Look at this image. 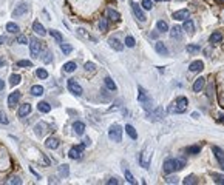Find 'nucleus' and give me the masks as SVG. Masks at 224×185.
Wrapping results in <instances>:
<instances>
[{
  "mask_svg": "<svg viewBox=\"0 0 224 185\" xmlns=\"http://www.w3.org/2000/svg\"><path fill=\"white\" fill-rule=\"evenodd\" d=\"M212 151H213V154H215L216 160L219 162V165L224 168V151H222L219 147H212Z\"/></svg>",
  "mask_w": 224,
  "mask_h": 185,
  "instance_id": "nucleus-9",
  "label": "nucleus"
},
{
  "mask_svg": "<svg viewBox=\"0 0 224 185\" xmlns=\"http://www.w3.org/2000/svg\"><path fill=\"white\" fill-rule=\"evenodd\" d=\"M155 50H156V53H159L161 56H168V50H167V46H165L162 42H156V43H155Z\"/></svg>",
  "mask_w": 224,
  "mask_h": 185,
  "instance_id": "nucleus-17",
  "label": "nucleus"
},
{
  "mask_svg": "<svg viewBox=\"0 0 224 185\" xmlns=\"http://www.w3.org/2000/svg\"><path fill=\"white\" fill-rule=\"evenodd\" d=\"M182 36V28L181 26H173L172 31H170V37L172 39H181Z\"/></svg>",
  "mask_w": 224,
  "mask_h": 185,
  "instance_id": "nucleus-23",
  "label": "nucleus"
},
{
  "mask_svg": "<svg viewBox=\"0 0 224 185\" xmlns=\"http://www.w3.org/2000/svg\"><path fill=\"white\" fill-rule=\"evenodd\" d=\"M6 183H8V185H13V183H16V185H20V183H22V180H20L17 176H13V177H9V179L6 180Z\"/></svg>",
  "mask_w": 224,
  "mask_h": 185,
  "instance_id": "nucleus-46",
  "label": "nucleus"
},
{
  "mask_svg": "<svg viewBox=\"0 0 224 185\" xmlns=\"http://www.w3.org/2000/svg\"><path fill=\"white\" fill-rule=\"evenodd\" d=\"M33 31L36 33V34H39V36H45L46 34V31H45V28H43V25L39 22V20H36L34 23H33Z\"/></svg>",
  "mask_w": 224,
  "mask_h": 185,
  "instance_id": "nucleus-14",
  "label": "nucleus"
},
{
  "mask_svg": "<svg viewBox=\"0 0 224 185\" xmlns=\"http://www.w3.org/2000/svg\"><path fill=\"white\" fill-rule=\"evenodd\" d=\"M79 33H81V34H84V36H85V33H84V30H79ZM87 37H88V39H93V37H90V36H87Z\"/></svg>",
  "mask_w": 224,
  "mask_h": 185,
  "instance_id": "nucleus-58",
  "label": "nucleus"
},
{
  "mask_svg": "<svg viewBox=\"0 0 224 185\" xmlns=\"http://www.w3.org/2000/svg\"><path fill=\"white\" fill-rule=\"evenodd\" d=\"M104 83H105V86H107L110 91H116V89H117V86H116V83H114V80H113L111 77H105V79H104Z\"/></svg>",
  "mask_w": 224,
  "mask_h": 185,
  "instance_id": "nucleus-26",
  "label": "nucleus"
},
{
  "mask_svg": "<svg viewBox=\"0 0 224 185\" xmlns=\"http://www.w3.org/2000/svg\"><path fill=\"white\" fill-rule=\"evenodd\" d=\"M45 147L46 148H51V150H56L57 147H59V139H56V137H48L46 139V142H45Z\"/></svg>",
  "mask_w": 224,
  "mask_h": 185,
  "instance_id": "nucleus-15",
  "label": "nucleus"
},
{
  "mask_svg": "<svg viewBox=\"0 0 224 185\" xmlns=\"http://www.w3.org/2000/svg\"><path fill=\"white\" fill-rule=\"evenodd\" d=\"M165 2H168V0H165Z\"/></svg>",
  "mask_w": 224,
  "mask_h": 185,
  "instance_id": "nucleus-62",
  "label": "nucleus"
},
{
  "mask_svg": "<svg viewBox=\"0 0 224 185\" xmlns=\"http://www.w3.org/2000/svg\"><path fill=\"white\" fill-rule=\"evenodd\" d=\"M3 42H5V37H3V36H0V45H2Z\"/></svg>",
  "mask_w": 224,
  "mask_h": 185,
  "instance_id": "nucleus-57",
  "label": "nucleus"
},
{
  "mask_svg": "<svg viewBox=\"0 0 224 185\" xmlns=\"http://www.w3.org/2000/svg\"><path fill=\"white\" fill-rule=\"evenodd\" d=\"M124 176H125V179L132 183V185H135L136 183V179H135V176L130 173V170L128 168H125V167H124Z\"/></svg>",
  "mask_w": 224,
  "mask_h": 185,
  "instance_id": "nucleus-30",
  "label": "nucleus"
},
{
  "mask_svg": "<svg viewBox=\"0 0 224 185\" xmlns=\"http://www.w3.org/2000/svg\"><path fill=\"white\" fill-rule=\"evenodd\" d=\"M30 113H31V105L30 103L20 105V108H19V116H20V117H25V116H28Z\"/></svg>",
  "mask_w": 224,
  "mask_h": 185,
  "instance_id": "nucleus-20",
  "label": "nucleus"
},
{
  "mask_svg": "<svg viewBox=\"0 0 224 185\" xmlns=\"http://www.w3.org/2000/svg\"><path fill=\"white\" fill-rule=\"evenodd\" d=\"M162 114H164V110L159 106V108L155 110V113H148V117L152 116V119H153V120H159V119L162 117Z\"/></svg>",
  "mask_w": 224,
  "mask_h": 185,
  "instance_id": "nucleus-25",
  "label": "nucleus"
},
{
  "mask_svg": "<svg viewBox=\"0 0 224 185\" xmlns=\"http://www.w3.org/2000/svg\"><path fill=\"white\" fill-rule=\"evenodd\" d=\"M203 68H204V63L201 60H195V62H192L189 65V69H190L192 73H198V71H201Z\"/></svg>",
  "mask_w": 224,
  "mask_h": 185,
  "instance_id": "nucleus-12",
  "label": "nucleus"
},
{
  "mask_svg": "<svg viewBox=\"0 0 224 185\" xmlns=\"http://www.w3.org/2000/svg\"><path fill=\"white\" fill-rule=\"evenodd\" d=\"M36 74H37L39 79H46L48 77V71H46V69H43V68H39L37 71H36Z\"/></svg>",
  "mask_w": 224,
  "mask_h": 185,
  "instance_id": "nucleus-43",
  "label": "nucleus"
},
{
  "mask_svg": "<svg viewBox=\"0 0 224 185\" xmlns=\"http://www.w3.org/2000/svg\"><path fill=\"white\" fill-rule=\"evenodd\" d=\"M8 117H6V114L3 113V111H0V124H2V125H8Z\"/></svg>",
  "mask_w": 224,
  "mask_h": 185,
  "instance_id": "nucleus-51",
  "label": "nucleus"
},
{
  "mask_svg": "<svg viewBox=\"0 0 224 185\" xmlns=\"http://www.w3.org/2000/svg\"><path fill=\"white\" fill-rule=\"evenodd\" d=\"M175 171V167H173V159H167L164 162V173L165 174H170Z\"/></svg>",
  "mask_w": 224,
  "mask_h": 185,
  "instance_id": "nucleus-22",
  "label": "nucleus"
},
{
  "mask_svg": "<svg viewBox=\"0 0 224 185\" xmlns=\"http://www.w3.org/2000/svg\"><path fill=\"white\" fill-rule=\"evenodd\" d=\"M182 183H184V185H195V183H198V180H196V177H195L193 174H190V176H187V177L182 180Z\"/></svg>",
  "mask_w": 224,
  "mask_h": 185,
  "instance_id": "nucleus-38",
  "label": "nucleus"
},
{
  "mask_svg": "<svg viewBox=\"0 0 224 185\" xmlns=\"http://www.w3.org/2000/svg\"><path fill=\"white\" fill-rule=\"evenodd\" d=\"M30 48H31V54H33V57H39V53H40V42L39 40H36V39H31L30 40Z\"/></svg>",
  "mask_w": 224,
  "mask_h": 185,
  "instance_id": "nucleus-8",
  "label": "nucleus"
},
{
  "mask_svg": "<svg viewBox=\"0 0 224 185\" xmlns=\"http://www.w3.org/2000/svg\"><path fill=\"white\" fill-rule=\"evenodd\" d=\"M125 45L128 46V48H133V46L136 45V42H135V39H133L132 36H127V37H125Z\"/></svg>",
  "mask_w": 224,
  "mask_h": 185,
  "instance_id": "nucleus-47",
  "label": "nucleus"
},
{
  "mask_svg": "<svg viewBox=\"0 0 224 185\" xmlns=\"http://www.w3.org/2000/svg\"><path fill=\"white\" fill-rule=\"evenodd\" d=\"M107 16H108V19L113 20V22H119V20H121V14H119L117 11H114L113 8H107Z\"/></svg>",
  "mask_w": 224,
  "mask_h": 185,
  "instance_id": "nucleus-21",
  "label": "nucleus"
},
{
  "mask_svg": "<svg viewBox=\"0 0 224 185\" xmlns=\"http://www.w3.org/2000/svg\"><path fill=\"white\" fill-rule=\"evenodd\" d=\"M107 183H108V185H117L119 182H117V179H114V177H111V179H110V180H108Z\"/></svg>",
  "mask_w": 224,
  "mask_h": 185,
  "instance_id": "nucleus-54",
  "label": "nucleus"
},
{
  "mask_svg": "<svg viewBox=\"0 0 224 185\" xmlns=\"http://www.w3.org/2000/svg\"><path fill=\"white\" fill-rule=\"evenodd\" d=\"M182 30H186V31H189V33H193V22H192L190 19L184 20V26H182Z\"/></svg>",
  "mask_w": 224,
  "mask_h": 185,
  "instance_id": "nucleus-39",
  "label": "nucleus"
},
{
  "mask_svg": "<svg viewBox=\"0 0 224 185\" xmlns=\"http://www.w3.org/2000/svg\"><path fill=\"white\" fill-rule=\"evenodd\" d=\"M165 182H167V183H178V177H176V176H175V177H167Z\"/></svg>",
  "mask_w": 224,
  "mask_h": 185,
  "instance_id": "nucleus-53",
  "label": "nucleus"
},
{
  "mask_svg": "<svg viewBox=\"0 0 224 185\" xmlns=\"http://www.w3.org/2000/svg\"><path fill=\"white\" fill-rule=\"evenodd\" d=\"M200 151H201V147H198V145H192V147L186 148L187 154H200Z\"/></svg>",
  "mask_w": 224,
  "mask_h": 185,
  "instance_id": "nucleus-34",
  "label": "nucleus"
},
{
  "mask_svg": "<svg viewBox=\"0 0 224 185\" xmlns=\"http://www.w3.org/2000/svg\"><path fill=\"white\" fill-rule=\"evenodd\" d=\"M204 85H206V79H204V77L196 79L195 83H193V91H195V92H200V91L204 88Z\"/></svg>",
  "mask_w": 224,
  "mask_h": 185,
  "instance_id": "nucleus-19",
  "label": "nucleus"
},
{
  "mask_svg": "<svg viewBox=\"0 0 224 185\" xmlns=\"http://www.w3.org/2000/svg\"><path fill=\"white\" fill-rule=\"evenodd\" d=\"M173 167H175V171H179L186 167V162L182 159H173Z\"/></svg>",
  "mask_w": 224,
  "mask_h": 185,
  "instance_id": "nucleus-28",
  "label": "nucleus"
},
{
  "mask_svg": "<svg viewBox=\"0 0 224 185\" xmlns=\"http://www.w3.org/2000/svg\"><path fill=\"white\" fill-rule=\"evenodd\" d=\"M31 94L33 96H42L43 94V86H40V85L31 86Z\"/></svg>",
  "mask_w": 224,
  "mask_h": 185,
  "instance_id": "nucleus-32",
  "label": "nucleus"
},
{
  "mask_svg": "<svg viewBox=\"0 0 224 185\" xmlns=\"http://www.w3.org/2000/svg\"><path fill=\"white\" fill-rule=\"evenodd\" d=\"M142 8L144 9H152L153 8V2H152V0H142Z\"/></svg>",
  "mask_w": 224,
  "mask_h": 185,
  "instance_id": "nucleus-49",
  "label": "nucleus"
},
{
  "mask_svg": "<svg viewBox=\"0 0 224 185\" xmlns=\"http://www.w3.org/2000/svg\"><path fill=\"white\" fill-rule=\"evenodd\" d=\"M37 108H39L40 113H49V111H51V105H48L46 102H39Z\"/></svg>",
  "mask_w": 224,
  "mask_h": 185,
  "instance_id": "nucleus-31",
  "label": "nucleus"
},
{
  "mask_svg": "<svg viewBox=\"0 0 224 185\" xmlns=\"http://www.w3.org/2000/svg\"><path fill=\"white\" fill-rule=\"evenodd\" d=\"M108 43H110L111 48H114L116 51H122V50H124V45H122V43H121V40H119V39H116V37H111V39L108 40Z\"/></svg>",
  "mask_w": 224,
  "mask_h": 185,
  "instance_id": "nucleus-16",
  "label": "nucleus"
},
{
  "mask_svg": "<svg viewBox=\"0 0 224 185\" xmlns=\"http://www.w3.org/2000/svg\"><path fill=\"white\" fill-rule=\"evenodd\" d=\"M190 17V11L189 9H179L176 12H173V19L175 20H187Z\"/></svg>",
  "mask_w": 224,
  "mask_h": 185,
  "instance_id": "nucleus-11",
  "label": "nucleus"
},
{
  "mask_svg": "<svg viewBox=\"0 0 224 185\" xmlns=\"http://www.w3.org/2000/svg\"><path fill=\"white\" fill-rule=\"evenodd\" d=\"M219 122L224 124V114H219Z\"/></svg>",
  "mask_w": 224,
  "mask_h": 185,
  "instance_id": "nucleus-56",
  "label": "nucleus"
},
{
  "mask_svg": "<svg viewBox=\"0 0 224 185\" xmlns=\"http://www.w3.org/2000/svg\"><path fill=\"white\" fill-rule=\"evenodd\" d=\"M108 137L113 142H121L122 141V127L117 125V124L111 125L110 130H108Z\"/></svg>",
  "mask_w": 224,
  "mask_h": 185,
  "instance_id": "nucleus-2",
  "label": "nucleus"
},
{
  "mask_svg": "<svg viewBox=\"0 0 224 185\" xmlns=\"http://www.w3.org/2000/svg\"><path fill=\"white\" fill-rule=\"evenodd\" d=\"M212 177L215 179V182L218 185H222L224 183V174H219V173H212Z\"/></svg>",
  "mask_w": 224,
  "mask_h": 185,
  "instance_id": "nucleus-40",
  "label": "nucleus"
},
{
  "mask_svg": "<svg viewBox=\"0 0 224 185\" xmlns=\"http://www.w3.org/2000/svg\"><path fill=\"white\" fill-rule=\"evenodd\" d=\"M27 11H28V6L25 5V3H22V5H19V6L13 11V17H20V16H23Z\"/></svg>",
  "mask_w": 224,
  "mask_h": 185,
  "instance_id": "nucleus-18",
  "label": "nucleus"
},
{
  "mask_svg": "<svg viewBox=\"0 0 224 185\" xmlns=\"http://www.w3.org/2000/svg\"><path fill=\"white\" fill-rule=\"evenodd\" d=\"M155 2H159V0H155Z\"/></svg>",
  "mask_w": 224,
  "mask_h": 185,
  "instance_id": "nucleus-61",
  "label": "nucleus"
},
{
  "mask_svg": "<svg viewBox=\"0 0 224 185\" xmlns=\"http://www.w3.org/2000/svg\"><path fill=\"white\" fill-rule=\"evenodd\" d=\"M16 42L17 43H20V45H27V42H28V37L27 36H17V39H16Z\"/></svg>",
  "mask_w": 224,
  "mask_h": 185,
  "instance_id": "nucleus-50",
  "label": "nucleus"
},
{
  "mask_svg": "<svg viewBox=\"0 0 224 185\" xmlns=\"http://www.w3.org/2000/svg\"><path fill=\"white\" fill-rule=\"evenodd\" d=\"M187 105H189L187 97L179 96V97H176V100H175V103H173V106L170 108V111L172 113H184L187 110Z\"/></svg>",
  "mask_w": 224,
  "mask_h": 185,
  "instance_id": "nucleus-1",
  "label": "nucleus"
},
{
  "mask_svg": "<svg viewBox=\"0 0 224 185\" xmlns=\"http://www.w3.org/2000/svg\"><path fill=\"white\" fill-rule=\"evenodd\" d=\"M6 31L11 34H17L20 30H19V25H16L14 22H9V23H6Z\"/></svg>",
  "mask_w": 224,
  "mask_h": 185,
  "instance_id": "nucleus-27",
  "label": "nucleus"
},
{
  "mask_svg": "<svg viewBox=\"0 0 224 185\" xmlns=\"http://www.w3.org/2000/svg\"><path fill=\"white\" fill-rule=\"evenodd\" d=\"M49 34H51V36L56 39V42H59V43H62V42H63V37H62V34H60L59 31H56V30H51V31H49Z\"/></svg>",
  "mask_w": 224,
  "mask_h": 185,
  "instance_id": "nucleus-42",
  "label": "nucleus"
},
{
  "mask_svg": "<svg viewBox=\"0 0 224 185\" xmlns=\"http://www.w3.org/2000/svg\"><path fill=\"white\" fill-rule=\"evenodd\" d=\"M20 80H22V77H20L19 74H11V77H9V85H11V86L19 85V83H20Z\"/></svg>",
  "mask_w": 224,
  "mask_h": 185,
  "instance_id": "nucleus-37",
  "label": "nucleus"
},
{
  "mask_svg": "<svg viewBox=\"0 0 224 185\" xmlns=\"http://www.w3.org/2000/svg\"><path fill=\"white\" fill-rule=\"evenodd\" d=\"M125 133H127L132 139H138V133H136V130H135L132 125H125Z\"/></svg>",
  "mask_w": 224,
  "mask_h": 185,
  "instance_id": "nucleus-35",
  "label": "nucleus"
},
{
  "mask_svg": "<svg viewBox=\"0 0 224 185\" xmlns=\"http://www.w3.org/2000/svg\"><path fill=\"white\" fill-rule=\"evenodd\" d=\"M138 100L142 103V106L145 108V110H148V108H150V103H152V99H150V96H148L147 94V92H145V89L142 88V86H139L138 88Z\"/></svg>",
  "mask_w": 224,
  "mask_h": 185,
  "instance_id": "nucleus-3",
  "label": "nucleus"
},
{
  "mask_svg": "<svg viewBox=\"0 0 224 185\" xmlns=\"http://www.w3.org/2000/svg\"><path fill=\"white\" fill-rule=\"evenodd\" d=\"M60 50H62V53L67 56V54H70V53L73 51V46L68 45V43H60Z\"/></svg>",
  "mask_w": 224,
  "mask_h": 185,
  "instance_id": "nucleus-41",
  "label": "nucleus"
},
{
  "mask_svg": "<svg viewBox=\"0 0 224 185\" xmlns=\"http://www.w3.org/2000/svg\"><path fill=\"white\" fill-rule=\"evenodd\" d=\"M221 40H222V34H221L219 31L212 33V34H210V37H209V42H210V43H219Z\"/></svg>",
  "mask_w": 224,
  "mask_h": 185,
  "instance_id": "nucleus-24",
  "label": "nucleus"
},
{
  "mask_svg": "<svg viewBox=\"0 0 224 185\" xmlns=\"http://www.w3.org/2000/svg\"><path fill=\"white\" fill-rule=\"evenodd\" d=\"M150 157H152V154L148 153L147 150L141 153V156H139V164H141V167H142V168H145V170H147L148 167H150Z\"/></svg>",
  "mask_w": 224,
  "mask_h": 185,
  "instance_id": "nucleus-7",
  "label": "nucleus"
},
{
  "mask_svg": "<svg viewBox=\"0 0 224 185\" xmlns=\"http://www.w3.org/2000/svg\"><path fill=\"white\" fill-rule=\"evenodd\" d=\"M84 150H85V145H84V144H81V145H76V147H73V148L70 150L68 156H70L71 159H74V160H78V159H81V157H82V153H84Z\"/></svg>",
  "mask_w": 224,
  "mask_h": 185,
  "instance_id": "nucleus-4",
  "label": "nucleus"
},
{
  "mask_svg": "<svg viewBox=\"0 0 224 185\" xmlns=\"http://www.w3.org/2000/svg\"><path fill=\"white\" fill-rule=\"evenodd\" d=\"M156 28H158L159 33H165V31H168V25H167L164 20H159V22L156 23Z\"/></svg>",
  "mask_w": 224,
  "mask_h": 185,
  "instance_id": "nucleus-36",
  "label": "nucleus"
},
{
  "mask_svg": "<svg viewBox=\"0 0 224 185\" xmlns=\"http://www.w3.org/2000/svg\"><path fill=\"white\" fill-rule=\"evenodd\" d=\"M20 96H22V92L20 91H14V92H11V94L8 96V106H14L19 100H20Z\"/></svg>",
  "mask_w": 224,
  "mask_h": 185,
  "instance_id": "nucleus-10",
  "label": "nucleus"
},
{
  "mask_svg": "<svg viewBox=\"0 0 224 185\" xmlns=\"http://www.w3.org/2000/svg\"><path fill=\"white\" fill-rule=\"evenodd\" d=\"M59 174L63 176V177H67L68 176V165H60L59 167Z\"/></svg>",
  "mask_w": 224,
  "mask_h": 185,
  "instance_id": "nucleus-48",
  "label": "nucleus"
},
{
  "mask_svg": "<svg viewBox=\"0 0 224 185\" xmlns=\"http://www.w3.org/2000/svg\"><path fill=\"white\" fill-rule=\"evenodd\" d=\"M76 68H78L76 62H67V63L63 65V71H65V73H73Z\"/></svg>",
  "mask_w": 224,
  "mask_h": 185,
  "instance_id": "nucleus-29",
  "label": "nucleus"
},
{
  "mask_svg": "<svg viewBox=\"0 0 224 185\" xmlns=\"http://www.w3.org/2000/svg\"><path fill=\"white\" fill-rule=\"evenodd\" d=\"M68 89L76 96H82V86L74 80V79H68Z\"/></svg>",
  "mask_w": 224,
  "mask_h": 185,
  "instance_id": "nucleus-5",
  "label": "nucleus"
},
{
  "mask_svg": "<svg viewBox=\"0 0 224 185\" xmlns=\"http://www.w3.org/2000/svg\"><path fill=\"white\" fill-rule=\"evenodd\" d=\"M130 5H132V9H133V14L136 16V19H138L139 22H145V20H147V17H145V14H144L142 8H141L138 3H135V2H132Z\"/></svg>",
  "mask_w": 224,
  "mask_h": 185,
  "instance_id": "nucleus-6",
  "label": "nucleus"
},
{
  "mask_svg": "<svg viewBox=\"0 0 224 185\" xmlns=\"http://www.w3.org/2000/svg\"><path fill=\"white\" fill-rule=\"evenodd\" d=\"M3 88H5V82H3L2 79H0V91H2Z\"/></svg>",
  "mask_w": 224,
  "mask_h": 185,
  "instance_id": "nucleus-55",
  "label": "nucleus"
},
{
  "mask_svg": "<svg viewBox=\"0 0 224 185\" xmlns=\"http://www.w3.org/2000/svg\"><path fill=\"white\" fill-rule=\"evenodd\" d=\"M73 130H74V133H76V134L82 136V134L85 133V124H84V122H79V120H76V122L73 124Z\"/></svg>",
  "mask_w": 224,
  "mask_h": 185,
  "instance_id": "nucleus-13",
  "label": "nucleus"
},
{
  "mask_svg": "<svg viewBox=\"0 0 224 185\" xmlns=\"http://www.w3.org/2000/svg\"><path fill=\"white\" fill-rule=\"evenodd\" d=\"M17 65H19V66H22V68H31V66H33L31 60H19V62H17Z\"/></svg>",
  "mask_w": 224,
  "mask_h": 185,
  "instance_id": "nucleus-45",
  "label": "nucleus"
},
{
  "mask_svg": "<svg viewBox=\"0 0 224 185\" xmlns=\"http://www.w3.org/2000/svg\"><path fill=\"white\" fill-rule=\"evenodd\" d=\"M85 69H87V71H94V63L93 62H87L85 63Z\"/></svg>",
  "mask_w": 224,
  "mask_h": 185,
  "instance_id": "nucleus-52",
  "label": "nucleus"
},
{
  "mask_svg": "<svg viewBox=\"0 0 224 185\" xmlns=\"http://www.w3.org/2000/svg\"><path fill=\"white\" fill-rule=\"evenodd\" d=\"M201 50V46L200 45H187V53H196V51H200Z\"/></svg>",
  "mask_w": 224,
  "mask_h": 185,
  "instance_id": "nucleus-44",
  "label": "nucleus"
},
{
  "mask_svg": "<svg viewBox=\"0 0 224 185\" xmlns=\"http://www.w3.org/2000/svg\"><path fill=\"white\" fill-rule=\"evenodd\" d=\"M216 2H218V3H224V0H216Z\"/></svg>",
  "mask_w": 224,
  "mask_h": 185,
  "instance_id": "nucleus-60",
  "label": "nucleus"
},
{
  "mask_svg": "<svg viewBox=\"0 0 224 185\" xmlns=\"http://www.w3.org/2000/svg\"><path fill=\"white\" fill-rule=\"evenodd\" d=\"M99 30H101L102 33H105V31L108 30V19L102 17L101 20H99Z\"/></svg>",
  "mask_w": 224,
  "mask_h": 185,
  "instance_id": "nucleus-33",
  "label": "nucleus"
},
{
  "mask_svg": "<svg viewBox=\"0 0 224 185\" xmlns=\"http://www.w3.org/2000/svg\"><path fill=\"white\" fill-rule=\"evenodd\" d=\"M5 65V60H2V59H0V66H3Z\"/></svg>",
  "mask_w": 224,
  "mask_h": 185,
  "instance_id": "nucleus-59",
  "label": "nucleus"
}]
</instances>
